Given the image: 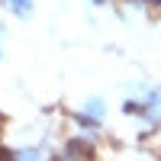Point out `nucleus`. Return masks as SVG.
Returning <instances> with one entry per match:
<instances>
[{
    "mask_svg": "<svg viewBox=\"0 0 161 161\" xmlns=\"http://www.w3.org/2000/svg\"><path fill=\"white\" fill-rule=\"evenodd\" d=\"M0 7L13 19H32L36 16V0H0Z\"/></svg>",
    "mask_w": 161,
    "mask_h": 161,
    "instance_id": "nucleus-2",
    "label": "nucleus"
},
{
    "mask_svg": "<svg viewBox=\"0 0 161 161\" xmlns=\"http://www.w3.org/2000/svg\"><path fill=\"white\" fill-rule=\"evenodd\" d=\"M0 61H3V42H0Z\"/></svg>",
    "mask_w": 161,
    "mask_h": 161,
    "instance_id": "nucleus-3",
    "label": "nucleus"
},
{
    "mask_svg": "<svg viewBox=\"0 0 161 161\" xmlns=\"http://www.w3.org/2000/svg\"><path fill=\"white\" fill-rule=\"evenodd\" d=\"M106 116H110V106H106L103 93H87V97L77 103V110H74V123L90 139V136H97V132L106 126Z\"/></svg>",
    "mask_w": 161,
    "mask_h": 161,
    "instance_id": "nucleus-1",
    "label": "nucleus"
},
{
    "mask_svg": "<svg viewBox=\"0 0 161 161\" xmlns=\"http://www.w3.org/2000/svg\"><path fill=\"white\" fill-rule=\"evenodd\" d=\"M113 3H116V0H113Z\"/></svg>",
    "mask_w": 161,
    "mask_h": 161,
    "instance_id": "nucleus-4",
    "label": "nucleus"
}]
</instances>
